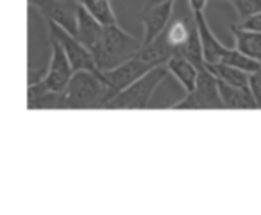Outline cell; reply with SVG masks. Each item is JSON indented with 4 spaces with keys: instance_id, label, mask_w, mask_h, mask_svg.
<instances>
[{
    "instance_id": "7a4b0ae2",
    "label": "cell",
    "mask_w": 261,
    "mask_h": 215,
    "mask_svg": "<svg viewBox=\"0 0 261 215\" xmlns=\"http://www.w3.org/2000/svg\"><path fill=\"white\" fill-rule=\"evenodd\" d=\"M108 102V86L102 74L79 70L72 76L66 90L63 91V110L79 108H104Z\"/></svg>"
},
{
    "instance_id": "9a60e30c",
    "label": "cell",
    "mask_w": 261,
    "mask_h": 215,
    "mask_svg": "<svg viewBox=\"0 0 261 215\" xmlns=\"http://www.w3.org/2000/svg\"><path fill=\"white\" fill-rule=\"evenodd\" d=\"M167 68H168V72L179 81V84L185 88L186 93L195 88L200 70L197 68L192 61H188V59L182 58V56H174V58L167 63Z\"/></svg>"
},
{
    "instance_id": "ffe728a7",
    "label": "cell",
    "mask_w": 261,
    "mask_h": 215,
    "mask_svg": "<svg viewBox=\"0 0 261 215\" xmlns=\"http://www.w3.org/2000/svg\"><path fill=\"white\" fill-rule=\"evenodd\" d=\"M81 4L102 23V26H113L116 22V15L111 8V0H79Z\"/></svg>"
},
{
    "instance_id": "d6986e66",
    "label": "cell",
    "mask_w": 261,
    "mask_h": 215,
    "mask_svg": "<svg viewBox=\"0 0 261 215\" xmlns=\"http://www.w3.org/2000/svg\"><path fill=\"white\" fill-rule=\"evenodd\" d=\"M175 56H182V58H186L188 61H192L199 70L206 66V59H204V49H202V41H200L199 29H197V22H195V27H193L192 34H190L188 41H186L182 47H179L177 51H175Z\"/></svg>"
},
{
    "instance_id": "e0dca14e",
    "label": "cell",
    "mask_w": 261,
    "mask_h": 215,
    "mask_svg": "<svg viewBox=\"0 0 261 215\" xmlns=\"http://www.w3.org/2000/svg\"><path fill=\"white\" fill-rule=\"evenodd\" d=\"M206 66L224 83L236 88H250V74L238 66L225 65V63H206Z\"/></svg>"
},
{
    "instance_id": "9c48e42d",
    "label": "cell",
    "mask_w": 261,
    "mask_h": 215,
    "mask_svg": "<svg viewBox=\"0 0 261 215\" xmlns=\"http://www.w3.org/2000/svg\"><path fill=\"white\" fill-rule=\"evenodd\" d=\"M174 2H165V4L154 6L149 9H142L140 13V22L143 23V45L150 43L156 40L160 34L165 33L172 18V11H174Z\"/></svg>"
},
{
    "instance_id": "5b68a950",
    "label": "cell",
    "mask_w": 261,
    "mask_h": 215,
    "mask_svg": "<svg viewBox=\"0 0 261 215\" xmlns=\"http://www.w3.org/2000/svg\"><path fill=\"white\" fill-rule=\"evenodd\" d=\"M48 43H50V63H48L45 76L36 83H40L41 86L50 91H65L75 72H73V66L63 45L52 36H48Z\"/></svg>"
},
{
    "instance_id": "6da1fadb",
    "label": "cell",
    "mask_w": 261,
    "mask_h": 215,
    "mask_svg": "<svg viewBox=\"0 0 261 215\" xmlns=\"http://www.w3.org/2000/svg\"><path fill=\"white\" fill-rule=\"evenodd\" d=\"M142 47V40L125 33L118 23H113V26H104V33L98 43L91 49V54H93L97 66L104 72L138 56Z\"/></svg>"
},
{
    "instance_id": "ba28073f",
    "label": "cell",
    "mask_w": 261,
    "mask_h": 215,
    "mask_svg": "<svg viewBox=\"0 0 261 215\" xmlns=\"http://www.w3.org/2000/svg\"><path fill=\"white\" fill-rule=\"evenodd\" d=\"M149 70H152V66L147 65L138 56L130 58L129 61L122 63V65L115 66V68H111V70H104V72H102V79H104L106 86H108V102L111 101L118 91H122L123 88H127L129 84L138 81L142 76H145ZM108 102H106V104H108Z\"/></svg>"
},
{
    "instance_id": "5bb4252c",
    "label": "cell",
    "mask_w": 261,
    "mask_h": 215,
    "mask_svg": "<svg viewBox=\"0 0 261 215\" xmlns=\"http://www.w3.org/2000/svg\"><path fill=\"white\" fill-rule=\"evenodd\" d=\"M218 88H220L224 108H229V110H254V108H257L250 88H236L220 79H218Z\"/></svg>"
},
{
    "instance_id": "2e32d148",
    "label": "cell",
    "mask_w": 261,
    "mask_h": 215,
    "mask_svg": "<svg viewBox=\"0 0 261 215\" xmlns=\"http://www.w3.org/2000/svg\"><path fill=\"white\" fill-rule=\"evenodd\" d=\"M229 31H231L232 36H234L236 49L261 63V33L242 29V27H238L236 23H232V26L229 27Z\"/></svg>"
},
{
    "instance_id": "8992f818",
    "label": "cell",
    "mask_w": 261,
    "mask_h": 215,
    "mask_svg": "<svg viewBox=\"0 0 261 215\" xmlns=\"http://www.w3.org/2000/svg\"><path fill=\"white\" fill-rule=\"evenodd\" d=\"M47 27H48V36L56 38V40L63 45L66 56H68L70 63H72V66H73V72L90 70V72H95V74H102V70L98 68L97 63H95L93 54H91V51L86 45L81 43L73 34H70L68 31L59 27L58 23L48 22L47 20Z\"/></svg>"
},
{
    "instance_id": "d4e9b609",
    "label": "cell",
    "mask_w": 261,
    "mask_h": 215,
    "mask_svg": "<svg viewBox=\"0 0 261 215\" xmlns=\"http://www.w3.org/2000/svg\"><path fill=\"white\" fill-rule=\"evenodd\" d=\"M165 2H170V0H145V4H143V8H142V9H149V8H154V6L165 4Z\"/></svg>"
},
{
    "instance_id": "484cf974",
    "label": "cell",
    "mask_w": 261,
    "mask_h": 215,
    "mask_svg": "<svg viewBox=\"0 0 261 215\" xmlns=\"http://www.w3.org/2000/svg\"><path fill=\"white\" fill-rule=\"evenodd\" d=\"M229 2H231V0H229Z\"/></svg>"
},
{
    "instance_id": "ac0fdd59",
    "label": "cell",
    "mask_w": 261,
    "mask_h": 215,
    "mask_svg": "<svg viewBox=\"0 0 261 215\" xmlns=\"http://www.w3.org/2000/svg\"><path fill=\"white\" fill-rule=\"evenodd\" d=\"M193 27H195V16H193V13L188 18H179L168 23V27L165 29V34H167L168 41H170V45L174 47V51H177L179 47H182V45L188 41Z\"/></svg>"
},
{
    "instance_id": "7402d4cb",
    "label": "cell",
    "mask_w": 261,
    "mask_h": 215,
    "mask_svg": "<svg viewBox=\"0 0 261 215\" xmlns=\"http://www.w3.org/2000/svg\"><path fill=\"white\" fill-rule=\"evenodd\" d=\"M231 4L238 13L240 20H245L249 16L261 13V0H231Z\"/></svg>"
},
{
    "instance_id": "7c38bea8",
    "label": "cell",
    "mask_w": 261,
    "mask_h": 215,
    "mask_svg": "<svg viewBox=\"0 0 261 215\" xmlns=\"http://www.w3.org/2000/svg\"><path fill=\"white\" fill-rule=\"evenodd\" d=\"M29 110H63V91H50L40 83H31L27 88Z\"/></svg>"
},
{
    "instance_id": "44dd1931",
    "label": "cell",
    "mask_w": 261,
    "mask_h": 215,
    "mask_svg": "<svg viewBox=\"0 0 261 215\" xmlns=\"http://www.w3.org/2000/svg\"><path fill=\"white\" fill-rule=\"evenodd\" d=\"M220 63L238 66V68L245 70V72H249V74H254V72H257V70L261 68V63L259 61H256V59H252L250 56L240 52L238 49H229V52L224 56V59H222Z\"/></svg>"
},
{
    "instance_id": "4fadbf2b",
    "label": "cell",
    "mask_w": 261,
    "mask_h": 215,
    "mask_svg": "<svg viewBox=\"0 0 261 215\" xmlns=\"http://www.w3.org/2000/svg\"><path fill=\"white\" fill-rule=\"evenodd\" d=\"M102 33H104V26L81 4L79 8V18H77V40L84 43L88 49H93L98 43Z\"/></svg>"
},
{
    "instance_id": "3957f363",
    "label": "cell",
    "mask_w": 261,
    "mask_h": 215,
    "mask_svg": "<svg viewBox=\"0 0 261 215\" xmlns=\"http://www.w3.org/2000/svg\"><path fill=\"white\" fill-rule=\"evenodd\" d=\"M168 74L170 72L167 66H156V68L149 70L138 81L118 91L106 104V108L108 110H147L156 88L167 79Z\"/></svg>"
},
{
    "instance_id": "603a6c76",
    "label": "cell",
    "mask_w": 261,
    "mask_h": 215,
    "mask_svg": "<svg viewBox=\"0 0 261 215\" xmlns=\"http://www.w3.org/2000/svg\"><path fill=\"white\" fill-rule=\"evenodd\" d=\"M250 91H252L257 108L261 110V68L257 72L250 74Z\"/></svg>"
},
{
    "instance_id": "8fae6325",
    "label": "cell",
    "mask_w": 261,
    "mask_h": 215,
    "mask_svg": "<svg viewBox=\"0 0 261 215\" xmlns=\"http://www.w3.org/2000/svg\"><path fill=\"white\" fill-rule=\"evenodd\" d=\"M174 56H175V51L170 45V41H168L165 33L160 34L154 41L143 45L138 52V58L143 59V61L152 66V68H156V66H167V63L170 61Z\"/></svg>"
},
{
    "instance_id": "277c9868",
    "label": "cell",
    "mask_w": 261,
    "mask_h": 215,
    "mask_svg": "<svg viewBox=\"0 0 261 215\" xmlns=\"http://www.w3.org/2000/svg\"><path fill=\"white\" fill-rule=\"evenodd\" d=\"M174 110H224L218 77L207 66L200 68L195 88L182 101L175 102Z\"/></svg>"
},
{
    "instance_id": "52a82bcc",
    "label": "cell",
    "mask_w": 261,
    "mask_h": 215,
    "mask_svg": "<svg viewBox=\"0 0 261 215\" xmlns=\"http://www.w3.org/2000/svg\"><path fill=\"white\" fill-rule=\"evenodd\" d=\"M29 4L36 8L45 20L58 23L70 34L77 36V18H79V0H29Z\"/></svg>"
},
{
    "instance_id": "cb8c5ba5",
    "label": "cell",
    "mask_w": 261,
    "mask_h": 215,
    "mask_svg": "<svg viewBox=\"0 0 261 215\" xmlns=\"http://www.w3.org/2000/svg\"><path fill=\"white\" fill-rule=\"evenodd\" d=\"M236 26L242 27V29H247V31H256V33H261V13L242 20V22L236 23Z\"/></svg>"
},
{
    "instance_id": "30bf717a",
    "label": "cell",
    "mask_w": 261,
    "mask_h": 215,
    "mask_svg": "<svg viewBox=\"0 0 261 215\" xmlns=\"http://www.w3.org/2000/svg\"><path fill=\"white\" fill-rule=\"evenodd\" d=\"M193 16H195L197 29H199L200 41H202L204 59H206V63H220L222 59H224V56L229 52V47H225L217 38V34L211 31L210 23H207L206 16H204V11H195Z\"/></svg>"
}]
</instances>
